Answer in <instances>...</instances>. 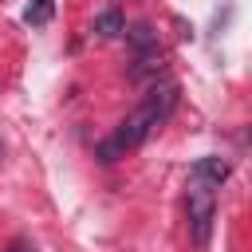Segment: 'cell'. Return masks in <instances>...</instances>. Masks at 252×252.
<instances>
[{"instance_id": "6da1fadb", "label": "cell", "mask_w": 252, "mask_h": 252, "mask_svg": "<svg viewBox=\"0 0 252 252\" xmlns=\"http://www.w3.org/2000/svg\"><path fill=\"white\" fill-rule=\"evenodd\" d=\"M173 106H177V83H169V79L154 83V87L146 91L142 106H138V110L118 126V134H114L110 142H102V146H98V158H102V161H114L118 154H126V150H134V146H142V142L150 138V130H154V126H161V122L173 114Z\"/></svg>"}, {"instance_id": "7a4b0ae2", "label": "cell", "mask_w": 252, "mask_h": 252, "mask_svg": "<svg viewBox=\"0 0 252 252\" xmlns=\"http://www.w3.org/2000/svg\"><path fill=\"white\" fill-rule=\"evenodd\" d=\"M185 205H189V232H193V240L205 248L209 236H213V220H217V185H209V181H201V177L189 173Z\"/></svg>"}, {"instance_id": "3957f363", "label": "cell", "mask_w": 252, "mask_h": 252, "mask_svg": "<svg viewBox=\"0 0 252 252\" xmlns=\"http://www.w3.org/2000/svg\"><path fill=\"white\" fill-rule=\"evenodd\" d=\"M193 177H201V181H209V185H217L220 189V181L228 177V161L224 158H197L193 161V169H189Z\"/></svg>"}, {"instance_id": "277c9868", "label": "cell", "mask_w": 252, "mask_h": 252, "mask_svg": "<svg viewBox=\"0 0 252 252\" xmlns=\"http://www.w3.org/2000/svg\"><path fill=\"white\" fill-rule=\"evenodd\" d=\"M94 32H98L102 39H118V35L126 32V20H122V12H102V16L94 20Z\"/></svg>"}, {"instance_id": "5b68a950", "label": "cell", "mask_w": 252, "mask_h": 252, "mask_svg": "<svg viewBox=\"0 0 252 252\" xmlns=\"http://www.w3.org/2000/svg\"><path fill=\"white\" fill-rule=\"evenodd\" d=\"M51 12H55V0H32V4L24 8V20L35 24V28H43V24L51 20Z\"/></svg>"}, {"instance_id": "8992f818", "label": "cell", "mask_w": 252, "mask_h": 252, "mask_svg": "<svg viewBox=\"0 0 252 252\" xmlns=\"http://www.w3.org/2000/svg\"><path fill=\"white\" fill-rule=\"evenodd\" d=\"M130 43H134L138 51H154V47H158V35L150 32V24H134V28H130Z\"/></svg>"}, {"instance_id": "52a82bcc", "label": "cell", "mask_w": 252, "mask_h": 252, "mask_svg": "<svg viewBox=\"0 0 252 252\" xmlns=\"http://www.w3.org/2000/svg\"><path fill=\"white\" fill-rule=\"evenodd\" d=\"M8 252H35V244H32V240H16Z\"/></svg>"}]
</instances>
